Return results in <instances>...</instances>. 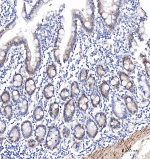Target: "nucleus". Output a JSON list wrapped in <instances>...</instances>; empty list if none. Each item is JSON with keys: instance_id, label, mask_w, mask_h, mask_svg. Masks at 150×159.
<instances>
[{"instance_id": "nucleus-15", "label": "nucleus", "mask_w": 150, "mask_h": 159, "mask_svg": "<svg viewBox=\"0 0 150 159\" xmlns=\"http://www.w3.org/2000/svg\"><path fill=\"white\" fill-rule=\"evenodd\" d=\"M47 75L49 78L52 79L57 74V69L55 64H52L47 66L46 70Z\"/></svg>"}, {"instance_id": "nucleus-11", "label": "nucleus", "mask_w": 150, "mask_h": 159, "mask_svg": "<svg viewBox=\"0 0 150 159\" xmlns=\"http://www.w3.org/2000/svg\"><path fill=\"white\" fill-rule=\"evenodd\" d=\"M59 111V106L56 101L51 103L49 106V113L51 118L55 120L58 115Z\"/></svg>"}, {"instance_id": "nucleus-24", "label": "nucleus", "mask_w": 150, "mask_h": 159, "mask_svg": "<svg viewBox=\"0 0 150 159\" xmlns=\"http://www.w3.org/2000/svg\"><path fill=\"white\" fill-rule=\"evenodd\" d=\"M88 75V71L85 69L81 71L79 76L80 81L81 82H86L87 79Z\"/></svg>"}, {"instance_id": "nucleus-49", "label": "nucleus", "mask_w": 150, "mask_h": 159, "mask_svg": "<svg viewBox=\"0 0 150 159\" xmlns=\"http://www.w3.org/2000/svg\"><path fill=\"white\" fill-rule=\"evenodd\" d=\"M138 128H139V127H137V129H138Z\"/></svg>"}, {"instance_id": "nucleus-18", "label": "nucleus", "mask_w": 150, "mask_h": 159, "mask_svg": "<svg viewBox=\"0 0 150 159\" xmlns=\"http://www.w3.org/2000/svg\"><path fill=\"white\" fill-rule=\"evenodd\" d=\"M120 79V80L121 85L126 88L128 84L132 81L130 77L125 73L120 74L119 75Z\"/></svg>"}, {"instance_id": "nucleus-33", "label": "nucleus", "mask_w": 150, "mask_h": 159, "mask_svg": "<svg viewBox=\"0 0 150 159\" xmlns=\"http://www.w3.org/2000/svg\"><path fill=\"white\" fill-rule=\"evenodd\" d=\"M132 132H130L129 133H132Z\"/></svg>"}, {"instance_id": "nucleus-50", "label": "nucleus", "mask_w": 150, "mask_h": 159, "mask_svg": "<svg viewBox=\"0 0 150 159\" xmlns=\"http://www.w3.org/2000/svg\"><path fill=\"white\" fill-rule=\"evenodd\" d=\"M128 119V120H130V119Z\"/></svg>"}, {"instance_id": "nucleus-41", "label": "nucleus", "mask_w": 150, "mask_h": 159, "mask_svg": "<svg viewBox=\"0 0 150 159\" xmlns=\"http://www.w3.org/2000/svg\"><path fill=\"white\" fill-rule=\"evenodd\" d=\"M143 126L142 128V129H143Z\"/></svg>"}, {"instance_id": "nucleus-35", "label": "nucleus", "mask_w": 150, "mask_h": 159, "mask_svg": "<svg viewBox=\"0 0 150 159\" xmlns=\"http://www.w3.org/2000/svg\"><path fill=\"white\" fill-rule=\"evenodd\" d=\"M123 152H124V150H123Z\"/></svg>"}, {"instance_id": "nucleus-19", "label": "nucleus", "mask_w": 150, "mask_h": 159, "mask_svg": "<svg viewBox=\"0 0 150 159\" xmlns=\"http://www.w3.org/2000/svg\"><path fill=\"white\" fill-rule=\"evenodd\" d=\"M1 98L2 102L3 104H8L11 100L10 92L7 91L3 92L1 95Z\"/></svg>"}, {"instance_id": "nucleus-9", "label": "nucleus", "mask_w": 150, "mask_h": 159, "mask_svg": "<svg viewBox=\"0 0 150 159\" xmlns=\"http://www.w3.org/2000/svg\"><path fill=\"white\" fill-rule=\"evenodd\" d=\"M89 100L84 93H82L78 100V107L79 109L83 112H86L88 109Z\"/></svg>"}, {"instance_id": "nucleus-22", "label": "nucleus", "mask_w": 150, "mask_h": 159, "mask_svg": "<svg viewBox=\"0 0 150 159\" xmlns=\"http://www.w3.org/2000/svg\"><path fill=\"white\" fill-rule=\"evenodd\" d=\"M13 80L16 81L18 83L19 88L21 87L23 82V77L20 74L16 73L15 74L13 77Z\"/></svg>"}, {"instance_id": "nucleus-29", "label": "nucleus", "mask_w": 150, "mask_h": 159, "mask_svg": "<svg viewBox=\"0 0 150 159\" xmlns=\"http://www.w3.org/2000/svg\"><path fill=\"white\" fill-rule=\"evenodd\" d=\"M63 136L65 138H67L69 136V135L70 133L69 129L67 127H66L64 129L63 132Z\"/></svg>"}, {"instance_id": "nucleus-12", "label": "nucleus", "mask_w": 150, "mask_h": 159, "mask_svg": "<svg viewBox=\"0 0 150 159\" xmlns=\"http://www.w3.org/2000/svg\"><path fill=\"white\" fill-rule=\"evenodd\" d=\"M33 115L36 121L38 122L42 121L44 116V111L43 107L40 106H36L34 110Z\"/></svg>"}, {"instance_id": "nucleus-39", "label": "nucleus", "mask_w": 150, "mask_h": 159, "mask_svg": "<svg viewBox=\"0 0 150 159\" xmlns=\"http://www.w3.org/2000/svg\"><path fill=\"white\" fill-rule=\"evenodd\" d=\"M101 137H102V136H102V134H101Z\"/></svg>"}, {"instance_id": "nucleus-25", "label": "nucleus", "mask_w": 150, "mask_h": 159, "mask_svg": "<svg viewBox=\"0 0 150 159\" xmlns=\"http://www.w3.org/2000/svg\"><path fill=\"white\" fill-rule=\"evenodd\" d=\"M7 129V125L4 119H0V134H4Z\"/></svg>"}, {"instance_id": "nucleus-2", "label": "nucleus", "mask_w": 150, "mask_h": 159, "mask_svg": "<svg viewBox=\"0 0 150 159\" xmlns=\"http://www.w3.org/2000/svg\"><path fill=\"white\" fill-rule=\"evenodd\" d=\"M75 110L74 101L71 99L67 101L64 106L63 116L65 122L69 123L72 121Z\"/></svg>"}, {"instance_id": "nucleus-31", "label": "nucleus", "mask_w": 150, "mask_h": 159, "mask_svg": "<svg viewBox=\"0 0 150 159\" xmlns=\"http://www.w3.org/2000/svg\"><path fill=\"white\" fill-rule=\"evenodd\" d=\"M1 107H0V115H1Z\"/></svg>"}, {"instance_id": "nucleus-16", "label": "nucleus", "mask_w": 150, "mask_h": 159, "mask_svg": "<svg viewBox=\"0 0 150 159\" xmlns=\"http://www.w3.org/2000/svg\"><path fill=\"white\" fill-rule=\"evenodd\" d=\"M90 97L92 106L94 107H97L101 101L98 93L95 91H92L90 95Z\"/></svg>"}, {"instance_id": "nucleus-38", "label": "nucleus", "mask_w": 150, "mask_h": 159, "mask_svg": "<svg viewBox=\"0 0 150 159\" xmlns=\"http://www.w3.org/2000/svg\"><path fill=\"white\" fill-rule=\"evenodd\" d=\"M104 138H105V139H106V137H105Z\"/></svg>"}, {"instance_id": "nucleus-45", "label": "nucleus", "mask_w": 150, "mask_h": 159, "mask_svg": "<svg viewBox=\"0 0 150 159\" xmlns=\"http://www.w3.org/2000/svg\"><path fill=\"white\" fill-rule=\"evenodd\" d=\"M104 137H103V138H102V139H104Z\"/></svg>"}, {"instance_id": "nucleus-28", "label": "nucleus", "mask_w": 150, "mask_h": 159, "mask_svg": "<svg viewBox=\"0 0 150 159\" xmlns=\"http://www.w3.org/2000/svg\"><path fill=\"white\" fill-rule=\"evenodd\" d=\"M36 141L33 139H30L28 141V146L29 148H34L36 146Z\"/></svg>"}, {"instance_id": "nucleus-14", "label": "nucleus", "mask_w": 150, "mask_h": 159, "mask_svg": "<svg viewBox=\"0 0 150 159\" xmlns=\"http://www.w3.org/2000/svg\"><path fill=\"white\" fill-rule=\"evenodd\" d=\"M100 92L105 98H107L109 94L110 87L106 81L103 80L100 85Z\"/></svg>"}, {"instance_id": "nucleus-4", "label": "nucleus", "mask_w": 150, "mask_h": 159, "mask_svg": "<svg viewBox=\"0 0 150 159\" xmlns=\"http://www.w3.org/2000/svg\"><path fill=\"white\" fill-rule=\"evenodd\" d=\"M21 131L24 138L27 139L32 135L33 126L32 123L29 121H24L21 124Z\"/></svg>"}, {"instance_id": "nucleus-36", "label": "nucleus", "mask_w": 150, "mask_h": 159, "mask_svg": "<svg viewBox=\"0 0 150 159\" xmlns=\"http://www.w3.org/2000/svg\"><path fill=\"white\" fill-rule=\"evenodd\" d=\"M142 124H145V123H143Z\"/></svg>"}, {"instance_id": "nucleus-40", "label": "nucleus", "mask_w": 150, "mask_h": 159, "mask_svg": "<svg viewBox=\"0 0 150 159\" xmlns=\"http://www.w3.org/2000/svg\"><path fill=\"white\" fill-rule=\"evenodd\" d=\"M123 131V129H122V130L121 131V132Z\"/></svg>"}, {"instance_id": "nucleus-47", "label": "nucleus", "mask_w": 150, "mask_h": 159, "mask_svg": "<svg viewBox=\"0 0 150 159\" xmlns=\"http://www.w3.org/2000/svg\"><path fill=\"white\" fill-rule=\"evenodd\" d=\"M134 125H135V126H136V124H134Z\"/></svg>"}, {"instance_id": "nucleus-10", "label": "nucleus", "mask_w": 150, "mask_h": 159, "mask_svg": "<svg viewBox=\"0 0 150 159\" xmlns=\"http://www.w3.org/2000/svg\"><path fill=\"white\" fill-rule=\"evenodd\" d=\"M73 135L78 140H81L85 135L84 128L80 124L75 126L73 129Z\"/></svg>"}, {"instance_id": "nucleus-37", "label": "nucleus", "mask_w": 150, "mask_h": 159, "mask_svg": "<svg viewBox=\"0 0 150 159\" xmlns=\"http://www.w3.org/2000/svg\"><path fill=\"white\" fill-rule=\"evenodd\" d=\"M112 132H113V133H115V132H113V131H112Z\"/></svg>"}, {"instance_id": "nucleus-32", "label": "nucleus", "mask_w": 150, "mask_h": 159, "mask_svg": "<svg viewBox=\"0 0 150 159\" xmlns=\"http://www.w3.org/2000/svg\"><path fill=\"white\" fill-rule=\"evenodd\" d=\"M121 134V133H120L119 134V135H120Z\"/></svg>"}, {"instance_id": "nucleus-17", "label": "nucleus", "mask_w": 150, "mask_h": 159, "mask_svg": "<svg viewBox=\"0 0 150 159\" xmlns=\"http://www.w3.org/2000/svg\"><path fill=\"white\" fill-rule=\"evenodd\" d=\"M13 107L11 104H8L4 108V117L7 119L10 120L13 118Z\"/></svg>"}, {"instance_id": "nucleus-30", "label": "nucleus", "mask_w": 150, "mask_h": 159, "mask_svg": "<svg viewBox=\"0 0 150 159\" xmlns=\"http://www.w3.org/2000/svg\"><path fill=\"white\" fill-rule=\"evenodd\" d=\"M7 52H6L5 50H2L1 52V56L3 57V58H5V56H7Z\"/></svg>"}, {"instance_id": "nucleus-34", "label": "nucleus", "mask_w": 150, "mask_h": 159, "mask_svg": "<svg viewBox=\"0 0 150 159\" xmlns=\"http://www.w3.org/2000/svg\"><path fill=\"white\" fill-rule=\"evenodd\" d=\"M125 131L126 132L127 131V130L126 129L125 130Z\"/></svg>"}, {"instance_id": "nucleus-51", "label": "nucleus", "mask_w": 150, "mask_h": 159, "mask_svg": "<svg viewBox=\"0 0 150 159\" xmlns=\"http://www.w3.org/2000/svg\"><path fill=\"white\" fill-rule=\"evenodd\" d=\"M141 125V124H139V125Z\"/></svg>"}, {"instance_id": "nucleus-48", "label": "nucleus", "mask_w": 150, "mask_h": 159, "mask_svg": "<svg viewBox=\"0 0 150 159\" xmlns=\"http://www.w3.org/2000/svg\"><path fill=\"white\" fill-rule=\"evenodd\" d=\"M125 137H126V136H125L124 137V138H125Z\"/></svg>"}, {"instance_id": "nucleus-6", "label": "nucleus", "mask_w": 150, "mask_h": 159, "mask_svg": "<svg viewBox=\"0 0 150 159\" xmlns=\"http://www.w3.org/2000/svg\"><path fill=\"white\" fill-rule=\"evenodd\" d=\"M18 109L21 115L25 116L28 113L29 109L28 101L26 98H22L17 103Z\"/></svg>"}, {"instance_id": "nucleus-1", "label": "nucleus", "mask_w": 150, "mask_h": 159, "mask_svg": "<svg viewBox=\"0 0 150 159\" xmlns=\"http://www.w3.org/2000/svg\"><path fill=\"white\" fill-rule=\"evenodd\" d=\"M61 139L59 128L55 126H51L49 128L46 139V147L50 150L53 151L59 145Z\"/></svg>"}, {"instance_id": "nucleus-26", "label": "nucleus", "mask_w": 150, "mask_h": 159, "mask_svg": "<svg viewBox=\"0 0 150 159\" xmlns=\"http://www.w3.org/2000/svg\"><path fill=\"white\" fill-rule=\"evenodd\" d=\"M128 61H127V59H125V61H124L123 62L124 67L126 70H128L129 68H130L131 72L134 69V66L131 63L130 64V59H128Z\"/></svg>"}, {"instance_id": "nucleus-20", "label": "nucleus", "mask_w": 150, "mask_h": 159, "mask_svg": "<svg viewBox=\"0 0 150 159\" xmlns=\"http://www.w3.org/2000/svg\"><path fill=\"white\" fill-rule=\"evenodd\" d=\"M70 97V92L69 89L66 88L62 89L60 93V97L62 101H66Z\"/></svg>"}, {"instance_id": "nucleus-42", "label": "nucleus", "mask_w": 150, "mask_h": 159, "mask_svg": "<svg viewBox=\"0 0 150 159\" xmlns=\"http://www.w3.org/2000/svg\"><path fill=\"white\" fill-rule=\"evenodd\" d=\"M130 123V122L129 121H128V123Z\"/></svg>"}, {"instance_id": "nucleus-8", "label": "nucleus", "mask_w": 150, "mask_h": 159, "mask_svg": "<svg viewBox=\"0 0 150 159\" xmlns=\"http://www.w3.org/2000/svg\"><path fill=\"white\" fill-rule=\"evenodd\" d=\"M55 92V87L53 84L49 83L44 86L43 90L44 97L47 100H49L53 96Z\"/></svg>"}, {"instance_id": "nucleus-44", "label": "nucleus", "mask_w": 150, "mask_h": 159, "mask_svg": "<svg viewBox=\"0 0 150 159\" xmlns=\"http://www.w3.org/2000/svg\"><path fill=\"white\" fill-rule=\"evenodd\" d=\"M110 136H112V135H110Z\"/></svg>"}, {"instance_id": "nucleus-23", "label": "nucleus", "mask_w": 150, "mask_h": 159, "mask_svg": "<svg viewBox=\"0 0 150 159\" xmlns=\"http://www.w3.org/2000/svg\"><path fill=\"white\" fill-rule=\"evenodd\" d=\"M111 85L116 89L119 88L120 85V80L118 77L117 76H112L110 81Z\"/></svg>"}, {"instance_id": "nucleus-46", "label": "nucleus", "mask_w": 150, "mask_h": 159, "mask_svg": "<svg viewBox=\"0 0 150 159\" xmlns=\"http://www.w3.org/2000/svg\"><path fill=\"white\" fill-rule=\"evenodd\" d=\"M129 152V150H128V152Z\"/></svg>"}, {"instance_id": "nucleus-27", "label": "nucleus", "mask_w": 150, "mask_h": 159, "mask_svg": "<svg viewBox=\"0 0 150 159\" xmlns=\"http://www.w3.org/2000/svg\"><path fill=\"white\" fill-rule=\"evenodd\" d=\"M87 84L89 88H94L96 84V81L95 77L92 76H89L87 80Z\"/></svg>"}, {"instance_id": "nucleus-43", "label": "nucleus", "mask_w": 150, "mask_h": 159, "mask_svg": "<svg viewBox=\"0 0 150 159\" xmlns=\"http://www.w3.org/2000/svg\"><path fill=\"white\" fill-rule=\"evenodd\" d=\"M124 127H125V126H126V125H124Z\"/></svg>"}, {"instance_id": "nucleus-3", "label": "nucleus", "mask_w": 150, "mask_h": 159, "mask_svg": "<svg viewBox=\"0 0 150 159\" xmlns=\"http://www.w3.org/2000/svg\"><path fill=\"white\" fill-rule=\"evenodd\" d=\"M47 128L44 125H39L36 128L34 133L35 139L39 143H43L46 135Z\"/></svg>"}, {"instance_id": "nucleus-21", "label": "nucleus", "mask_w": 150, "mask_h": 159, "mask_svg": "<svg viewBox=\"0 0 150 159\" xmlns=\"http://www.w3.org/2000/svg\"><path fill=\"white\" fill-rule=\"evenodd\" d=\"M12 100L13 103L16 104L20 100V95L19 91L17 89H14L11 92Z\"/></svg>"}, {"instance_id": "nucleus-13", "label": "nucleus", "mask_w": 150, "mask_h": 159, "mask_svg": "<svg viewBox=\"0 0 150 159\" xmlns=\"http://www.w3.org/2000/svg\"><path fill=\"white\" fill-rule=\"evenodd\" d=\"M78 83L76 81L72 82L71 86L70 98L73 100L78 95L80 92Z\"/></svg>"}, {"instance_id": "nucleus-5", "label": "nucleus", "mask_w": 150, "mask_h": 159, "mask_svg": "<svg viewBox=\"0 0 150 159\" xmlns=\"http://www.w3.org/2000/svg\"><path fill=\"white\" fill-rule=\"evenodd\" d=\"M21 137V134L19 127L17 125H15L9 132L8 138L10 142L15 143L19 141Z\"/></svg>"}, {"instance_id": "nucleus-7", "label": "nucleus", "mask_w": 150, "mask_h": 159, "mask_svg": "<svg viewBox=\"0 0 150 159\" xmlns=\"http://www.w3.org/2000/svg\"><path fill=\"white\" fill-rule=\"evenodd\" d=\"M25 91L30 96L34 93L36 86L32 77L29 78L26 80L25 84Z\"/></svg>"}]
</instances>
